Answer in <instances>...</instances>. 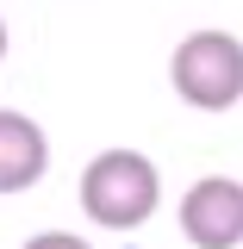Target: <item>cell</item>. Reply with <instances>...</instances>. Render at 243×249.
<instances>
[{"label": "cell", "mask_w": 243, "mask_h": 249, "mask_svg": "<svg viewBox=\"0 0 243 249\" xmlns=\"http://www.w3.org/2000/svg\"><path fill=\"white\" fill-rule=\"evenodd\" d=\"M181 237L193 249H237L243 243V181L206 175L181 199Z\"/></svg>", "instance_id": "3957f363"}, {"label": "cell", "mask_w": 243, "mask_h": 249, "mask_svg": "<svg viewBox=\"0 0 243 249\" xmlns=\"http://www.w3.org/2000/svg\"><path fill=\"white\" fill-rule=\"evenodd\" d=\"M0 56H6V25H0Z\"/></svg>", "instance_id": "8992f818"}, {"label": "cell", "mask_w": 243, "mask_h": 249, "mask_svg": "<svg viewBox=\"0 0 243 249\" xmlns=\"http://www.w3.org/2000/svg\"><path fill=\"white\" fill-rule=\"evenodd\" d=\"M162 199V181H156V162L137 150H100L81 168V212L100 224V231H131L144 224Z\"/></svg>", "instance_id": "6da1fadb"}, {"label": "cell", "mask_w": 243, "mask_h": 249, "mask_svg": "<svg viewBox=\"0 0 243 249\" xmlns=\"http://www.w3.org/2000/svg\"><path fill=\"white\" fill-rule=\"evenodd\" d=\"M168 81L187 106L200 112H224L243 100V44L231 31H193L168 56Z\"/></svg>", "instance_id": "7a4b0ae2"}, {"label": "cell", "mask_w": 243, "mask_h": 249, "mask_svg": "<svg viewBox=\"0 0 243 249\" xmlns=\"http://www.w3.org/2000/svg\"><path fill=\"white\" fill-rule=\"evenodd\" d=\"M50 168V143L25 112L0 106V193H25L37 175Z\"/></svg>", "instance_id": "277c9868"}, {"label": "cell", "mask_w": 243, "mask_h": 249, "mask_svg": "<svg viewBox=\"0 0 243 249\" xmlns=\"http://www.w3.org/2000/svg\"><path fill=\"white\" fill-rule=\"evenodd\" d=\"M25 249H88L81 237H69V231H44V237H31Z\"/></svg>", "instance_id": "5b68a950"}]
</instances>
